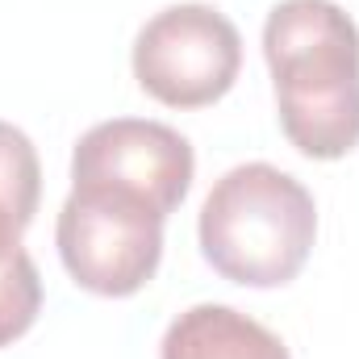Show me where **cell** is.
<instances>
[{
    "label": "cell",
    "mask_w": 359,
    "mask_h": 359,
    "mask_svg": "<svg viewBox=\"0 0 359 359\" xmlns=\"http://www.w3.org/2000/svg\"><path fill=\"white\" fill-rule=\"evenodd\" d=\"M196 238L205 264L222 280L243 288H280L301 276L313 251V192L271 163H238L209 188Z\"/></svg>",
    "instance_id": "2"
},
{
    "label": "cell",
    "mask_w": 359,
    "mask_h": 359,
    "mask_svg": "<svg viewBox=\"0 0 359 359\" xmlns=\"http://www.w3.org/2000/svg\"><path fill=\"white\" fill-rule=\"evenodd\" d=\"M163 222L168 217L134 196L109 188H72L55 226L59 259L84 292L134 297L159 271Z\"/></svg>",
    "instance_id": "3"
},
{
    "label": "cell",
    "mask_w": 359,
    "mask_h": 359,
    "mask_svg": "<svg viewBox=\"0 0 359 359\" xmlns=\"http://www.w3.org/2000/svg\"><path fill=\"white\" fill-rule=\"evenodd\" d=\"M38 196H42V163L29 134L0 121V205L21 226H29L38 213Z\"/></svg>",
    "instance_id": "8"
},
{
    "label": "cell",
    "mask_w": 359,
    "mask_h": 359,
    "mask_svg": "<svg viewBox=\"0 0 359 359\" xmlns=\"http://www.w3.org/2000/svg\"><path fill=\"white\" fill-rule=\"evenodd\" d=\"M25 226L0 205V347H13L42 313V276L21 247Z\"/></svg>",
    "instance_id": "7"
},
{
    "label": "cell",
    "mask_w": 359,
    "mask_h": 359,
    "mask_svg": "<svg viewBox=\"0 0 359 359\" xmlns=\"http://www.w3.org/2000/svg\"><path fill=\"white\" fill-rule=\"evenodd\" d=\"M192 142L147 117H113L92 126L72 151V188H109L142 201L159 217L176 213L192 188Z\"/></svg>",
    "instance_id": "5"
},
{
    "label": "cell",
    "mask_w": 359,
    "mask_h": 359,
    "mask_svg": "<svg viewBox=\"0 0 359 359\" xmlns=\"http://www.w3.org/2000/svg\"><path fill=\"white\" fill-rule=\"evenodd\" d=\"M264 59L284 138L305 159L359 147V25L334 0H280L264 21Z\"/></svg>",
    "instance_id": "1"
},
{
    "label": "cell",
    "mask_w": 359,
    "mask_h": 359,
    "mask_svg": "<svg viewBox=\"0 0 359 359\" xmlns=\"http://www.w3.org/2000/svg\"><path fill=\"white\" fill-rule=\"evenodd\" d=\"M238 67V25L213 4H172L134 38V80L168 109L217 104L234 88Z\"/></svg>",
    "instance_id": "4"
},
{
    "label": "cell",
    "mask_w": 359,
    "mask_h": 359,
    "mask_svg": "<svg viewBox=\"0 0 359 359\" xmlns=\"http://www.w3.org/2000/svg\"><path fill=\"white\" fill-rule=\"evenodd\" d=\"M159 359H292L284 339L230 305H192L172 318Z\"/></svg>",
    "instance_id": "6"
}]
</instances>
